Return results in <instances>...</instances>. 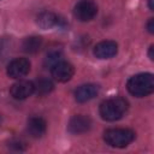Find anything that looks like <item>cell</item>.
<instances>
[{
    "instance_id": "1",
    "label": "cell",
    "mask_w": 154,
    "mask_h": 154,
    "mask_svg": "<svg viewBox=\"0 0 154 154\" xmlns=\"http://www.w3.org/2000/svg\"><path fill=\"white\" fill-rule=\"evenodd\" d=\"M128 90L136 97H143L153 93L154 90V77L152 73H137L128 81Z\"/></svg>"
},
{
    "instance_id": "2",
    "label": "cell",
    "mask_w": 154,
    "mask_h": 154,
    "mask_svg": "<svg viewBox=\"0 0 154 154\" xmlns=\"http://www.w3.org/2000/svg\"><path fill=\"white\" fill-rule=\"evenodd\" d=\"M128 109V101L123 97H111L100 105V116L107 122L120 119Z\"/></svg>"
},
{
    "instance_id": "3",
    "label": "cell",
    "mask_w": 154,
    "mask_h": 154,
    "mask_svg": "<svg viewBox=\"0 0 154 154\" xmlns=\"http://www.w3.org/2000/svg\"><path fill=\"white\" fill-rule=\"evenodd\" d=\"M135 138V132L130 129H123V128H116V129H108L103 134L105 142L114 148H124L129 146Z\"/></svg>"
},
{
    "instance_id": "4",
    "label": "cell",
    "mask_w": 154,
    "mask_h": 154,
    "mask_svg": "<svg viewBox=\"0 0 154 154\" xmlns=\"http://www.w3.org/2000/svg\"><path fill=\"white\" fill-rule=\"evenodd\" d=\"M97 13V6L91 0H81L76 4L73 8L75 17L81 22L91 20Z\"/></svg>"
},
{
    "instance_id": "5",
    "label": "cell",
    "mask_w": 154,
    "mask_h": 154,
    "mask_svg": "<svg viewBox=\"0 0 154 154\" xmlns=\"http://www.w3.org/2000/svg\"><path fill=\"white\" fill-rule=\"evenodd\" d=\"M30 71V61L25 58H16L7 65V75L11 78H22Z\"/></svg>"
},
{
    "instance_id": "6",
    "label": "cell",
    "mask_w": 154,
    "mask_h": 154,
    "mask_svg": "<svg viewBox=\"0 0 154 154\" xmlns=\"http://www.w3.org/2000/svg\"><path fill=\"white\" fill-rule=\"evenodd\" d=\"M51 73H52V77L55 81L67 82L72 78V76L75 73V69L70 63L61 60V61L57 63L55 65H53L51 67Z\"/></svg>"
},
{
    "instance_id": "7",
    "label": "cell",
    "mask_w": 154,
    "mask_h": 154,
    "mask_svg": "<svg viewBox=\"0 0 154 154\" xmlns=\"http://www.w3.org/2000/svg\"><path fill=\"white\" fill-rule=\"evenodd\" d=\"M10 93H11L12 97L16 100H24L34 93V83L31 81H26V79L18 81L11 87Z\"/></svg>"
},
{
    "instance_id": "8",
    "label": "cell",
    "mask_w": 154,
    "mask_h": 154,
    "mask_svg": "<svg viewBox=\"0 0 154 154\" xmlns=\"http://www.w3.org/2000/svg\"><path fill=\"white\" fill-rule=\"evenodd\" d=\"M91 126V120L88 116L84 114H77L75 117H72L69 122L67 129L71 134L73 135H79V134H84L87 132Z\"/></svg>"
},
{
    "instance_id": "9",
    "label": "cell",
    "mask_w": 154,
    "mask_h": 154,
    "mask_svg": "<svg viewBox=\"0 0 154 154\" xmlns=\"http://www.w3.org/2000/svg\"><path fill=\"white\" fill-rule=\"evenodd\" d=\"M118 52V45L114 41H101L94 48V55L99 59H109Z\"/></svg>"
},
{
    "instance_id": "10",
    "label": "cell",
    "mask_w": 154,
    "mask_h": 154,
    "mask_svg": "<svg viewBox=\"0 0 154 154\" xmlns=\"http://www.w3.org/2000/svg\"><path fill=\"white\" fill-rule=\"evenodd\" d=\"M99 94V87L93 83L82 84L75 90V99L77 102H87Z\"/></svg>"
},
{
    "instance_id": "11",
    "label": "cell",
    "mask_w": 154,
    "mask_h": 154,
    "mask_svg": "<svg viewBox=\"0 0 154 154\" xmlns=\"http://www.w3.org/2000/svg\"><path fill=\"white\" fill-rule=\"evenodd\" d=\"M46 120L41 117H31L28 120V125H26V131L28 134L34 137V138H38L42 137L46 132Z\"/></svg>"
},
{
    "instance_id": "12",
    "label": "cell",
    "mask_w": 154,
    "mask_h": 154,
    "mask_svg": "<svg viewBox=\"0 0 154 154\" xmlns=\"http://www.w3.org/2000/svg\"><path fill=\"white\" fill-rule=\"evenodd\" d=\"M36 22H37L38 26L42 29H52V28L59 25L60 19L55 13L49 12V11H43L37 16Z\"/></svg>"
},
{
    "instance_id": "13",
    "label": "cell",
    "mask_w": 154,
    "mask_h": 154,
    "mask_svg": "<svg viewBox=\"0 0 154 154\" xmlns=\"http://www.w3.org/2000/svg\"><path fill=\"white\" fill-rule=\"evenodd\" d=\"M41 46H42V38L40 36H30V37H26V38H24V41L22 43L23 51L26 52V53H30V54L37 53L40 51Z\"/></svg>"
},
{
    "instance_id": "14",
    "label": "cell",
    "mask_w": 154,
    "mask_h": 154,
    "mask_svg": "<svg viewBox=\"0 0 154 154\" xmlns=\"http://www.w3.org/2000/svg\"><path fill=\"white\" fill-rule=\"evenodd\" d=\"M54 88V84L48 78H40L34 83V93L37 95H46L51 93Z\"/></svg>"
},
{
    "instance_id": "15",
    "label": "cell",
    "mask_w": 154,
    "mask_h": 154,
    "mask_svg": "<svg viewBox=\"0 0 154 154\" xmlns=\"http://www.w3.org/2000/svg\"><path fill=\"white\" fill-rule=\"evenodd\" d=\"M61 60H63V53H61V51H52V52H49L47 54L46 60H45V65L51 69L53 65H55L57 63H59Z\"/></svg>"
},
{
    "instance_id": "16",
    "label": "cell",
    "mask_w": 154,
    "mask_h": 154,
    "mask_svg": "<svg viewBox=\"0 0 154 154\" xmlns=\"http://www.w3.org/2000/svg\"><path fill=\"white\" fill-rule=\"evenodd\" d=\"M147 29H148V31H149L150 34L154 32V19H153V18H150V19L148 20V23H147Z\"/></svg>"
},
{
    "instance_id": "17",
    "label": "cell",
    "mask_w": 154,
    "mask_h": 154,
    "mask_svg": "<svg viewBox=\"0 0 154 154\" xmlns=\"http://www.w3.org/2000/svg\"><path fill=\"white\" fill-rule=\"evenodd\" d=\"M153 49H154V47H153V46H150V47H149V53H148V55H149V59H150V60H153V59H154Z\"/></svg>"
},
{
    "instance_id": "18",
    "label": "cell",
    "mask_w": 154,
    "mask_h": 154,
    "mask_svg": "<svg viewBox=\"0 0 154 154\" xmlns=\"http://www.w3.org/2000/svg\"><path fill=\"white\" fill-rule=\"evenodd\" d=\"M153 1H154V0H148V6H149V10H150V11H153V10H154Z\"/></svg>"
},
{
    "instance_id": "19",
    "label": "cell",
    "mask_w": 154,
    "mask_h": 154,
    "mask_svg": "<svg viewBox=\"0 0 154 154\" xmlns=\"http://www.w3.org/2000/svg\"><path fill=\"white\" fill-rule=\"evenodd\" d=\"M0 123H1V117H0Z\"/></svg>"
}]
</instances>
